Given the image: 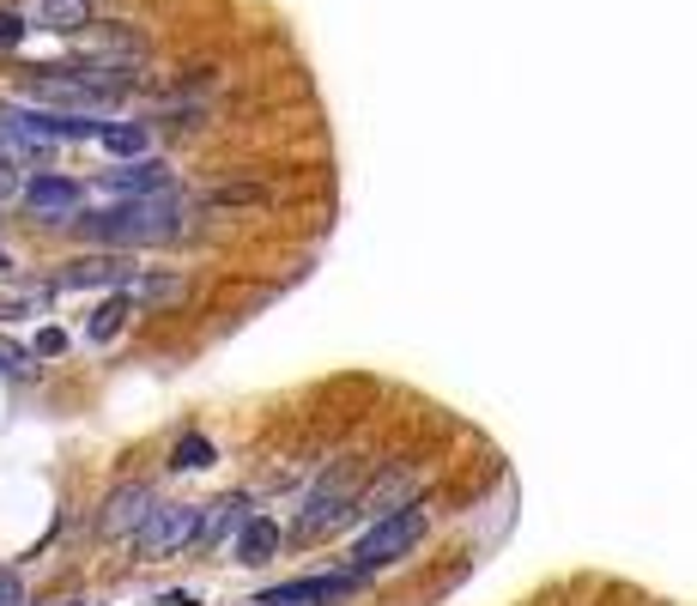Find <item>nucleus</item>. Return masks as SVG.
<instances>
[{
  "mask_svg": "<svg viewBox=\"0 0 697 606\" xmlns=\"http://www.w3.org/2000/svg\"><path fill=\"white\" fill-rule=\"evenodd\" d=\"M92 243H115V249H134V243H171L183 237L188 225V195L164 188V195H140L115 213H92V218H73Z\"/></svg>",
  "mask_w": 697,
  "mask_h": 606,
  "instance_id": "1",
  "label": "nucleus"
},
{
  "mask_svg": "<svg viewBox=\"0 0 697 606\" xmlns=\"http://www.w3.org/2000/svg\"><path fill=\"white\" fill-rule=\"evenodd\" d=\"M424 534H431V504H424V497H407V504H394L389 515H377V522L358 534L352 564H346V571H358V576L389 571V564L412 558V546H419Z\"/></svg>",
  "mask_w": 697,
  "mask_h": 606,
  "instance_id": "2",
  "label": "nucleus"
},
{
  "mask_svg": "<svg viewBox=\"0 0 697 606\" xmlns=\"http://www.w3.org/2000/svg\"><path fill=\"white\" fill-rule=\"evenodd\" d=\"M201 534H206L201 504H158V515L140 527V552H146V558H171V552H183V546H201Z\"/></svg>",
  "mask_w": 697,
  "mask_h": 606,
  "instance_id": "3",
  "label": "nucleus"
},
{
  "mask_svg": "<svg viewBox=\"0 0 697 606\" xmlns=\"http://www.w3.org/2000/svg\"><path fill=\"white\" fill-rule=\"evenodd\" d=\"M158 515V497H152V485H115L110 497H103V515H98V527L110 540H140V527Z\"/></svg>",
  "mask_w": 697,
  "mask_h": 606,
  "instance_id": "4",
  "label": "nucleus"
},
{
  "mask_svg": "<svg viewBox=\"0 0 697 606\" xmlns=\"http://www.w3.org/2000/svg\"><path fill=\"white\" fill-rule=\"evenodd\" d=\"M365 583L358 571H340V576H298V583H279V588H267V606H334V600H346L352 588Z\"/></svg>",
  "mask_w": 697,
  "mask_h": 606,
  "instance_id": "5",
  "label": "nucleus"
},
{
  "mask_svg": "<svg viewBox=\"0 0 697 606\" xmlns=\"http://www.w3.org/2000/svg\"><path fill=\"white\" fill-rule=\"evenodd\" d=\"M24 206H31L37 218H49V225H73L85 206V188L73 183V176H37L31 188H24Z\"/></svg>",
  "mask_w": 697,
  "mask_h": 606,
  "instance_id": "6",
  "label": "nucleus"
},
{
  "mask_svg": "<svg viewBox=\"0 0 697 606\" xmlns=\"http://www.w3.org/2000/svg\"><path fill=\"white\" fill-rule=\"evenodd\" d=\"M346 510H352V480H321L316 492L304 497L298 527H304V534H328V527L346 522Z\"/></svg>",
  "mask_w": 697,
  "mask_h": 606,
  "instance_id": "7",
  "label": "nucleus"
},
{
  "mask_svg": "<svg viewBox=\"0 0 697 606\" xmlns=\"http://www.w3.org/2000/svg\"><path fill=\"white\" fill-rule=\"evenodd\" d=\"M103 188H110V195L140 201V195H164V188H176V183H171V164H158V158H127V171H110V176H103Z\"/></svg>",
  "mask_w": 697,
  "mask_h": 606,
  "instance_id": "8",
  "label": "nucleus"
},
{
  "mask_svg": "<svg viewBox=\"0 0 697 606\" xmlns=\"http://www.w3.org/2000/svg\"><path fill=\"white\" fill-rule=\"evenodd\" d=\"M24 19H31L37 31L80 37L85 24H92V0H31V7H24Z\"/></svg>",
  "mask_w": 697,
  "mask_h": 606,
  "instance_id": "9",
  "label": "nucleus"
},
{
  "mask_svg": "<svg viewBox=\"0 0 697 606\" xmlns=\"http://www.w3.org/2000/svg\"><path fill=\"white\" fill-rule=\"evenodd\" d=\"M255 515H249V497H218V504H206V534H201V552L225 546L230 534H243Z\"/></svg>",
  "mask_w": 697,
  "mask_h": 606,
  "instance_id": "10",
  "label": "nucleus"
},
{
  "mask_svg": "<svg viewBox=\"0 0 697 606\" xmlns=\"http://www.w3.org/2000/svg\"><path fill=\"white\" fill-rule=\"evenodd\" d=\"M122 291H127L140 309H164V304H183V298H188V279H183V274H134Z\"/></svg>",
  "mask_w": 697,
  "mask_h": 606,
  "instance_id": "11",
  "label": "nucleus"
},
{
  "mask_svg": "<svg viewBox=\"0 0 697 606\" xmlns=\"http://www.w3.org/2000/svg\"><path fill=\"white\" fill-rule=\"evenodd\" d=\"M98 146L115 152V158H146V152H152V127L146 122H103Z\"/></svg>",
  "mask_w": 697,
  "mask_h": 606,
  "instance_id": "12",
  "label": "nucleus"
},
{
  "mask_svg": "<svg viewBox=\"0 0 697 606\" xmlns=\"http://www.w3.org/2000/svg\"><path fill=\"white\" fill-rule=\"evenodd\" d=\"M127 279H134V267H127V261H73L68 274H61V286H68V291H80V286H115V291H122Z\"/></svg>",
  "mask_w": 697,
  "mask_h": 606,
  "instance_id": "13",
  "label": "nucleus"
},
{
  "mask_svg": "<svg viewBox=\"0 0 697 606\" xmlns=\"http://www.w3.org/2000/svg\"><path fill=\"white\" fill-rule=\"evenodd\" d=\"M274 552H279V522H262V515H255L237 534V564H267Z\"/></svg>",
  "mask_w": 697,
  "mask_h": 606,
  "instance_id": "14",
  "label": "nucleus"
},
{
  "mask_svg": "<svg viewBox=\"0 0 697 606\" xmlns=\"http://www.w3.org/2000/svg\"><path fill=\"white\" fill-rule=\"evenodd\" d=\"M127 304H134V298H127V291H115V298L98 309V321H92V340H115V333H122V321H127Z\"/></svg>",
  "mask_w": 697,
  "mask_h": 606,
  "instance_id": "15",
  "label": "nucleus"
},
{
  "mask_svg": "<svg viewBox=\"0 0 697 606\" xmlns=\"http://www.w3.org/2000/svg\"><path fill=\"white\" fill-rule=\"evenodd\" d=\"M171 468L176 473H201V468H213V443H206V436H183V443H176V455H171Z\"/></svg>",
  "mask_w": 697,
  "mask_h": 606,
  "instance_id": "16",
  "label": "nucleus"
},
{
  "mask_svg": "<svg viewBox=\"0 0 697 606\" xmlns=\"http://www.w3.org/2000/svg\"><path fill=\"white\" fill-rule=\"evenodd\" d=\"M262 201V188H249V183H218L213 195H206V206H218V213H225V206H255Z\"/></svg>",
  "mask_w": 697,
  "mask_h": 606,
  "instance_id": "17",
  "label": "nucleus"
},
{
  "mask_svg": "<svg viewBox=\"0 0 697 606\" xmlns=\"http://www.w3.org/2000/svg\"><path fill=\"white\" fill-rule=\"evenodd\" d=\"M0 370H7V377H31V352L12 346V340H0Z\"/></svg>",
  "mask_w": 697,
  "mask_h": 606,
  "instance_id": "18",
  "label": "nucleus"
},
{
  "mask_svg": "<svg viewBox=\"0 0 697 606\" xmlns=\"http://www.w3.org/2000/svg\"><path fill=\"white\" fill-rule=\"evenodd\" d=\"M19 309H43V291H7L0 298V316H19Z\"/></svg>",
  "mask_w": 697,
  "mask_h": 606,
  "instance_id": "19",
  "label": "nucleus"
},
{
  "mask_svg": "<svg viewBox=\"0 0 697 606\" xmlns=\"http://www.w3.org/2000/svg\"><path fill=\"white\" fill-rule=\"evenodd\" d=\"M24 24H31V19H19V12H0V49H19Z\"/></svg>",
  "mask_w": 697,
  "mask_h": 606,
  "instance_id": "20",
  "label": "nucleus"
},
{
  "mask_svg": "<svg viewBox=\"0 0 697 606\" xmlns=\"http://www.w3.org/2000/svg\"><path fill=\"white\" fill-rule=\"evenodd\" d=\"M0 606H24V583L12 571H0Z\"/></svg>",
  "mask_w": 697,
  "mask_h": 606,
  "instance_id": "21",
  "label": "nucleus"
},
{
  "mask_svg": "<svg viewBox=\"0 0 697 606\" xmlns=\"http://www.w3.org/2000/svg\"><path fill=\"white\" fill-rule=\"evenodd\" d=\"M19 195V171H12V158L0 152V201H12Z\"/></svg>",
  "mask_w": 697,
  "mask_h": 606,
  "instance_id": "22",
  "label": "nucleus"
},
{
  "mask_svg": "<svg viewBox=\"0 0 697 606\" xmlns=\"http://www.w3.org/2000/svg\"><path fill=\"white\" fill-rule=\"evenodd\" d=\"M61 346H68V333H55V328H43V333H37V352H43V358H55Z\"/></svg>",
  "mask_w": 697,
  "mask_h": 606,
  "instance_id": "23",
  "label": "nucleus"
},
{
  "mask_svg": "<svg viewBox=\"0 0 697 606\" xmlns=\"http://www.w3.org/2000/svg\"><path fill=\"white\" fill-rule=\"evenodd\" d=\"M68 606H85V600H68Z\"/></svg>",
  "mask_w": 697,
  "mask_h": 606,
  "instance_id": "24",
  "label": "nucleus"
},
{
  "mask_svg": "<svg viewBox=\"0 0 697 606\" xmlns=\"http://www.w3.org/2000/svg\"><path fill=\"white\" fill-rule=\"evenodd\" d=\"M255 606H267V600H255Z\"/></svg>",
  "mask_w": 697,
  "mask_h": 606,
  "instance_id": "25",
  "label": "nucleus"
}]
</instances>
